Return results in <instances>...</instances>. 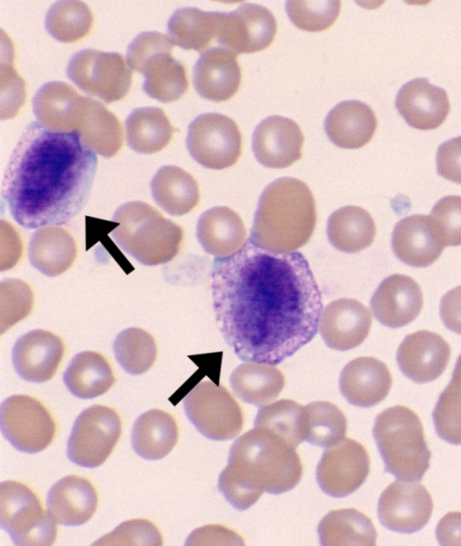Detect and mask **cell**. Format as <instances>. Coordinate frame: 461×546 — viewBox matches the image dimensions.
Here are the masks:
<instances>
[{
    "label": "cell",
    "mask_w": 461,
    "mask_h": 546,
    "mask_svg": "<svg viewBox=\"0 0 461 546\" xmlns=\"http://www.w3.org/2000/svg\"><path fill=\"white\" fill-rule=\"evenodd\" d=\"M150 189L157 204L173 216L190 212L200 201L196 180L176 166L159 168L151 180Z\"/></svg>",
    "instance_id": "1f68e13d"
},
{
    "label": "cell",
    "mask_w": 461,
    "mask_h": 546,
    "mask_svg": "<svg viewBox=\"0 0 461 546\" xmlns=\"http://www.w3.org/2000/svg\"><path fill=\"white\" fill-rule=\"evenodd\" d=\"M302 475L296 449L273 433L254 427L232 443L229 463L219 478L236 495L256 503L264 491L293 489Z\"/></svg>",
    "instance_id": "3957f363"
},
{
    "label": "cell",
    "mask_w": 461,
    "mask_h": 546,
    "mask_svg": "<svg viewBox=\"0 0 461 546\" xmlns=\"http://www.w3.org/2000/svg\"><path fill=\"white\" fill-rule=\"evenodd\" d=\"M77 255L75 238L59 226L40 228L32 234L28 246L31 264L50 277L68 270L73 265Z\"/></svg>",
    "instance_id": "f546056e"
},
{
    "label": "cell",
    "mask_w": 461,
    "mask_h": 546,
    "mask_svg": "<svg viewBox=\"0 0 461 546\" xmlns=\"http://www.w3.org/2000/svg\"><path fill=\"white\" fill-rule=\"evenodd\" d=\"M318 534L325 546H374L377 537L372 521L355 508L330 511L320 522Z\"/></svg>",
    "instance_id": "d590c367"
},
{
    "label": "cell",
    "mask_w": 461,
    "mask_h": 546,
    "mask_svg": "<svg viewBox=\"0 0 461 546\" xmlns=\"http://www.w3.org/2000/svg\"><path fill=\"white\" fill-rule=\"evenodd\" d=\"M98 496L91 481L82 476L68 475L60 479L49 490L47 510L59 524L77 526L95 515Z\"/></svg>",
    "instance_id": "484cf974"
},
{
    "label": "cell",
    "mask_w": 461,
    "mask_h": 546,
    "mask_svg": "<svg viewBox=\"0 0 461 546\" xmlns=\"http://www.w3.org/2000/svg\"><path fill=\"white\" fill-rule=\"evenodd\" d=\"M254 427L264 428L294 448L305 438V407L292 399H280L261 407Z\"/></svg>",
    "instance_id": "ab89813d"
},
{
    "label": "cell",
    "mask_w": 461,
    "mask_h": 546,
    "mask_svg": "<svg viewBox=\"0 0 461 546\" xmlns=\"http://www.w3.org/2000/svg\"><path fill=\"white\" fill-rule=\"evenodd\" d=\"M273 13L265 6L245 3L230 13H223L217 42L234 53L248 54L268 48L276 33Z\"/></svg>",
    "instance_id": "2e32d148"
},
{
    "label": "cell",
    "mask_w": 461,
    "mask_h": 546,
    "mask_svg": "<svg viewBox=\"0 0 461 546\" xmlns=\"http://www.w3.org/2000/svg\"><path fill=\"white\" fill-rule=\"evenodd\" d=\"M316 206L309 186L297 178L282 177L261 193L250 239L276 254L294 252L312 237L316 225Z\"/></svg>",
    "instance_id": "277c9868"
},
{
    "label": "cell",
    "mask_w": 461,
    "mask_h": 546,
    "mask_svg": "<svg viewBox=\"0 0 461 546\" xmlns=\"http://www.w3.org/2000/svg\"><path fill=\"white\" fill-rule=\"evenodd\" d=\"M330 243L344 253H357L368 247L375 236V224L365 209L348 205L335 210L327 223Z\"/></svg>",
    "instance_id": "8d00e7d4"
},
{
    "label": "cell",
    "mask_w": 461,
    "mask_h": 546,
    "mask_svg": "<svg viewBox=\"0 0 461 546\" xmlns=\"http://www.w3.org/2000/svg\"><path fill=\"white\" fill-rule=\"evenodd\" d=\"M64 354L65 345L60 336L48 330H32L14 345L13 365L23 380L41 383L54 377Z\"/></svg>",
    "instance_id": "ac0fdd59"
},
{
    "label": "cell",
    "mask_w": 461,
    "mask_h": 546,
    "mask_svg": "<svg viewBox=\"0 0 461 546\" xmlns=\"http://www.w3.org/2000/svg\"><path fill=\"white\" fill-rule=\"evenodd\" d=\"M437 170L447 180L461 183V136L448 139L438 147Z\"/></svg>",
    "instance_id": "f907efd6"
},
{
    "label": "cell",
    "mask_w": 461,
    "mask_h": 546,
    "mask_svg": "<svg viewBox=\"0 0 461 546\" xmlns=\"http://www.w3.org/2000/svg\"><path fill=\"white\" fill-rule=\"evenodd\" d=\"M303 141V133L294 121L273 115L256 127L252 150L262 166L285 168L302 157Z\"/></svg>",
    "instance_id": "d6986e66"
},
{
    "label": "cell",
    "mask_w": 461,
    "mask_h": 546,
    "mask_svg": "<svg viewBox=\"0 0 461 546\" xmlns=\"http://www.w3.org/2000/svg\"><path fill=\"white\" fill-rule=\"evenodd\" d=\"M450 358V345L437 333L420 330L408 335L397 351V363L403 374L417 383L438 378Z\"/></svg>",
    "instance_id": "44dd1931"
},
{
    "label": "cell",
    "mask_w": 461,
    "mask_h": 546,
    "mask_svg": "<svg viewBox=\"0 0 461 546\" xmlns=\"http://www.w3.org/2000/svg\"><path fill=\"white\" fill-rule=\"evenodd\" d=\"M0 524L16 545H52L58 536L57 523L44 510L39 496L16 480L0 484Z\"/></svg>",
    "instance_id": "ba28073f"
},
{
    "label": "cell",
    "mask_w": 461,
    "mask_h": 546,
    "mask_svg": "<svg viewBox=\"0 0 461 546\" xmlns=\"http://www.w3.org/2000/svg\"><path fill=\"white\" fill-rule=\"evenodd\" d=\"M304 407L305 441L327 448L344 438L347 419L336 405L328 401H315Z\"/></svg>",
    "instance_id": "7bdbcfd3"
},
{
    "label": "cell",
    "mask_w": 461,
    "mask_h": 546,
    "mask_svg": "<svg viewBox=\"0 0 461 546\" xmlns=\"http://www.w3.org/2000/svg\"><path fill=\"white\" fill-rule=\"evenodd\" d=\"M377 127L374 111L360 101H344L328 113L324 128L329 139L338 147L355 149L366 145Z\"/></svg>",
    "instance_id": "f1b7e54d"
},
{
    "label": "cell",
    "mask_w": 461,
    "mask_h": 546,
    "mask_svg": "<svg viewBox=\"0 0 461 546\" xmlns=\"http://www.w3.org/2000/svg\"><path fill=\"white\" fill-rule=\"evenodd\" d=\"M433 501L419 482L402 479L391 483L381 494L377 515L387 529L403 533H415L429 522Z\"/></svg>",
    "instance_id": "9a60e30c"
},
{
    "label": "cell",
    "mask_w": 461,
    "mask_h": 546,
    "mask_svg": "<svg viewBox=\"0 0 461 546\" xmlns=\"http://www.w3.org/2000/svg\"><path fill=\"white\" fill-rule=\"evenodd\" d=\"M1 334L27 317L33 307L31 286L20 279H5L0 284Z\"/></svg>",
    "instance_id": "bcb514c9"
},
{
    "label": "cell",
    "mask_w": 461,
    "mask_h": 546,
    "mask_svg": "<svg viewBox=\"0 0 461 546\" xmlns=\"http://www.w3.org/2000/svg\"><path fill=\"white\" fill-rule=\"evenodd\" d=\"M118 226L111 236L126 253L145 265L171 261L178 253L183 228L143 201L120 206L113 216Z\"/></svg>",
    "instance_id": "5b68a950"
},
{
    "label": "cell",
    "mask_w": 461,
    "mask_h": 546,
    "mask_svg": "<svg viewBox=\"0 0 461 546\" xmlns=\"http://www.w3.org/2000/svg\"><path fill=\"white\" fill-rule=\"evenodd\" d=\"M242 540L239 535H237L234 532L226 529L222 526H206L203 528H199L193 532V533L188 537L186 544L193 545L196 544L198 541L203 540Z\"/></svg>",
    "instance_id": "db71d44e"
},
{
    "label": "cell",
    "mask_w": 461,
    "mask_h": 546,
    "mask_svg": "<svg viewBox=\"0 0 461 546\" xmlns=\"http://www.w3.org/2000/svg\"><path fill=\"white\" fill-rule=\"evenodd\" d=\"M230 382L240 399L262 407L279 396L285 386V376L273 364L246 362L232 371Z\"/></svg>",
    "instance_id": "d6a6232c"
},
{
    "label": "cell",
    "mask_w": 461,
    "mask_h": 546,
    "mask_svg": "<svg viewBox=\"0 0 461 546\" xmlns=\"http://www.w3.org/2000/svg\"><path fill=\"white\" fill-rule=\"evenodd\" d=\"M178 439V426L168 412L151 409L141 414L133 425L131 445L138 455L159 460L167 455Z\"/></svg>",
    "instance_id": "4dcf8cb0"
},
{
    "label": "cell",
    "mask_w": 461,
    "mask_h": 546,
    "mask_svg": "<svg viewBox=\"0 0 461 546\" xmlns=\"http://www.w3.org/2000/svg\"><path fill=\"white\" fill-rule=\"evenodd\" d=\"M392 382V375L383 362L375 357L362 356L343 368L339 389L351 405L369 407L386 398Z\"/></svg>",
    "instance_id": "d4e9b609"
},
{
    "label": "cell",
    "mask_w": 461,
    "mask_h": 546,
    "mask_svg": "<svg viewBox=\"0 0 461 546\" xmlns=\"http://www.w3.org/2000/svg\"><path fill=\"white\" fill-rule=\"evenodd\" d=\"M222 12H205L195 7L177 9L167 23L169 38L185 49L206 50L217 39Z\"/></svg>",
    "instance_id": "e575fe53"
},
{
    "label": "cell",
    "mask_w": 461,
    "mask_h": 546,
    "mask_svg": "<svg viewBox=\"0 0 461 546\" xmlns=\"http://www.w3.org/2000/svg\"><path fill=\"white\" fill-rule=\"evenodd\" d=\"M129 147L141 154H154L171 141L176 129L164 111L158 107L133 110L125 121Z\"/></svg>",
    "instance_id": "74e56055"
},
{
    "label": "cell",
    "mask_w": 461,
    "mask_h": 546,
    "mask_svg": "<svg viewBox=\"0 0 461 546\" xmlns=\"http://www.w3.org/2000/svg\"><path fill=\"white\" fill-rule=\"evenodd\" d=\"M395 106L412 128L433 130L447 119L450 104L447 92L431 85L427 78H415L399 90Z\"/></svg>",
    "instance_id": "603a6c76"
},
{
    "label": "cell",
    "mask_w": 461,
    "mask_h": 546,
    "mask_svg": "<svg viewBox=\"0 0 461 546\" xmlns=\"http://www.w3.org/2000/svg\"><path fill=\"white\" fill-rule=\"evenodd\" d=\"M196 236L203 250L218 258L239 252L247 242V230L240 216L229 207L218 206L199 218Z\"/></svg>",
    "instance_id": "83f0119b"
},
{
    "label": "cell",
    "mask_w": 461,
    "mask_h": 546,
    "mask_svg": "<svg viewBox=\"0 0 461 546\" xmlns=\"http://www.w3.org/2000/svg\"><path fill=\"white\" fill-rule=\"evenodd\" d=\"M163 544V537L156 524L148 519H131L98 539L94 545H152Z\"/></svg>",
    "instance_id": "7dc6e473"
},
{
    "label": "cell",
    "mask_w": 461,
    "mask_h": 546,
    "mask_svg": "<svg viewBox=\"0 0 461 546\" xmlns=\"http://www.w3.org/2000/svg\"><path fill=\"white\" fill-rule=\"evenodd\" d=\"M429 217L445 246L461 245V196L443 197Z\"/></svg>",
    "instance_id": "c3c4849f"
},
{
    "label": "cell",
    "mask_w": 461,
    "mask_h": 546,
    "mask_svg": "<svg viewBox=\"0 0 461 546\" xmlns=\"http://www.w3.org/2000/svg\"><path fill=\"white\" fill-rule=\"evenodd\" d=\"M7 44V58L1 60V119H11L17 115L25 103V83L13 66V50Z\"/></svg>",
    "instance_id": "681fc988"
},
{
    "label": "cell",
    "mask_w": 461,
    "mask_h": 546,
    "mask_svg": "<svg viewBox=\"0 0 461 546\" xmlns=\"http://www.w3.org/2000/svg\"><path fill=\"white\" fill-rule=\"evenodd\" d=\"M1 430L17 450L36 453L46 449L56 435V422L39 399L29 395H13L0 409Z\"/></svg>",
    "instance_id": "7c38bea8"
},
{
    "label": "cell",
    "mask_w": 461,
    "mask_h": 546,
    "mask_svg": "<svg viewBox=\"0 0 461 546\" xmlns=\"http://www.w3.org/2000/svg\"><path fill=\"white\" fill-rule=\"evenodd\" d=\"M212 291L222 336L242 361L278 364L317 334L321 293L300 252L273 253L249 238L214 260Z\"/></svg>",
    "instance_id": "6da1fadb"
},
{
    "label": "cell",
    "mask_w": 461,
    "mask_h": 546,
    "mask_svg": "<svg viewBox=\"0 0 461 546\" xmlns=\"http://www.w3.org/2000/svg\"><path fill=\"white\" fill-rule=\"evenodd\" d=\"M186 147L199 164L221 170L238 161L242 137L232 119L221 113L208 112L199 115L189 124Z\"/></svg>",
    "instance_id": "4fadbf2b"
},
{
    "label": "cell",
    "mask_w": 461,
    "mask_h": 546,
    "mask_svg": "<svg viewBox=\"0 0 461 546\" xmlns=\"http://www.w3.org/2000/svg\"><path fill=\"white\" fill-rule=\"evenodd\" d=\"M96 168L95 153L77 133L32 122L10 156L2 198L23 228L66 224L86 203Z\"/></svg>",
    "instance_id": "7a4b0ae2"
},
{
    "label": "cell",
    "mask_w": 461,
    "mask_h": 546,
    "mask_svg": "<svg viewBox=\"0 0 461 546\" xmlns=\"http://www.w3.org/2000/svg\"><path fill=\"white\" fill-rule=\"evenodd\" d=\"M89 98L65 82L43 85L34 94L33 112L39 123L57 132H77L86 117Z\"/></svg>",
    "instance_id": "e0dca14e"
},
{
    "label": "cell",
    "mask_w": 461,
    "mask_h": 546,
    "mask_svg": "<svg viewBox=\"0 0 461 546\" xmlns=\"http://www.w3.org/2000/svg\"><path fill=\"white\" fill-rule=\"evenodd\" d=\"M185 414L204 436L217 441L237 436L244 424L243 411L222 385L203 380L194 386L184 398Z\"/></svg>",
    "instance_id": "9c48e42d"
},
{
    "label": "cell",
    "mask_w": 461,
    "mask_h": 546,
    "mask_svg": "<svg viewBox=\"0 0 461 546\" xmlns=\"http://www.w3.org/2000/svg\"><path fill=\"white\" fill-rule=\"evenodd\" d=\"M371 309L375 318L389 327H400L413 321L423 306L420 285L410 276L386 277L374 293Z\"/></svg>",
    "instance_id": "7402d4cb"
},
{
    "label": "cell",
    "mask_w": 461,
    "mask_h": 546,
    "mask_svg": "<svg viewBox=\"0 0 461 546\" xmlns=\"http://www.w3.org/2000/svg\"><path fill=\"white\" fill-rule=\"evenodd\" d=\"M93 22V13L84 2L59 1L49 9L45 26L54 39L71 43L87 36Z\"/></svg>",
    "instance_id": "60d3db41"
},
{
    "label": "cell",
    "mask_w": 461,
    "mask_h": 546,
    "mask_svg": "<svg viewBox=\"0 0 461 546\" xmlns=\"http://www.w3.org/2000/svg\"><path fill=\"white\" fill-rule=\"evenodd\" d=\"M340 1H287L285 10L289 19L299 29L318 32L329 29L340 12Z\"/></svg>",
    "instance_id": "f6af8a7d"
},
{
    "label": "cell",
    "mask_w": 461,
    "mask_h": 546,
    "mask_svg": "<svg viewBox=\"0 0 461 546\" xmlns=\"http://www.w3.org/2000/svg\"><path fill=\"white\" fill-rule=\"evenodd\" d=\"M237 57L236 53L222 47L203 51L194 67L196 92L214 102H224L234 96L241 82Z\"/></svg>",
    "instance_id": "cb8c5ba5"
},
{
    "label": "cell",
    "mask_w": 461,
    "mask_h": 546,
    "mask_svg": "<svg viewBox=\"0 0 461 546\" xmlns=\"http://www.w3.org/2000/svg\"><path fill=\"white\" fill-rule=\"evenodd\" d=\"M392 247L395 255L404 264L426 267L440 256L445 246L429 216L411 215L395 225Z\"/></svg>",
    "instance_id": "4316f807"
},
{
    "label": "cell",
    "mask_w": 461,
    "mask_h": 546,
    "mask_svg": "<svg viewBox=\"0 0 461 546\" xmlns=\"http://www.w3.org/2000/svg\"><path fill=\"white\" fill-rule=\"evenodd\" d=\"M436 537L441 545L461 546V512L445 515L437 525Z\"/></svg>",
    "instance_id": "f5cc1de1"
},
{
    "label": "cell",
    "mask_w": 461,
    "mask_h": 546,
    "mask_svg": "<svg viewBox=\"0 0 461 546\" xmlns=\"http://www.w3.org/2000/svg\"><path fill=\"white\" fill-rule=\"evenodd\" d=\"M372 325L370 310L356 299L331 301L321 311L319 329L326 345L347 351L361 345Z\"/></svg>",
    "instance_id": "ffe728a7"
},
{
    "label": "cell",
    "mask_w": 461,
    "mask_h": 546,
    "mask_svg": "<svg viewBox=\"0 0 461 546\" xmlns=\"http://www.w3.org/2000/svg\"><path fill=\"white\" fill-rule=\"evenodd\" d=\"M67 75L85 93L113 103L126 96L133 73L118 53L83 49L70 58Z\"/></svg>",
    "instance_id": "30bf717a"
},
{
    "label": "cell",
    "mask_w": 461,
    "mask_h": 546,
    "mask_svg": "<svg viewBox=\"0 0 461 546\" xmlns=\"http://www.w3.org/2000/svg\"><path fill=\"white\" fill-rule=\"evenodd\" d=\"M121 434L122 420L115 409L91 406L74 423L68 441V456L77 465L98 467L110 456Z\"/></svg>",
    "instance_id": "8fae6325"
},
{
    "label": "cell",
    "mask_w": 461,
    "mask_h": 546,
    "mask_svg": "<svg viewBox=\"0 0 461 546\" xmlns=\"http://www.w3.org/2000/svg\"><path fill=\"white\" fill-rule=\"evenodd\" d=\"M68 389L79 398H93L108 391L115 382L107 359L94 351L76 354L63 374Z\"/></svg>",
    "instance_id": "836d02e7"
},
{
    "label": "cell",
    "mask_w": 461,
    "mask_h": 546,
    "mask_svg": "<svg viewBox=\"0 0 461 546\" xmlns=\"http://www.w3.org/2000/svg\"><path fill=\"white\" fill-rule=\"evenodd\" d=\"M113 351L122 369L133 375L148 371L158 355L154 337L140 327L122 330L113 342Z\"/></svg>",
    "instance_id": "b9f144b4"
},
{
    "label": "cell",
    "mask_w": 461,
    "mask_h": 546,
    "mask_svg": "<svg viewBox=\"0 0 461 546\" xmlns=\"http://www.w3.org/2000/svg\"><path fill=\"white\" fill-rule=\"evenodd\" d=\"M440 318L451 331L461 335V286L448 291L439 307Z\"/></svg>",
    "instance_id": "816d5d0a"
},
{
    "label": "cell",
    "mask_w": 461,
    "mask_h": 546,
    "mask_svg": "<svg viewBox=\"0 0 461 546\" xmlns=\"http://www.w3.org/2000/svg\"><path fill=\"white\" fill-rule=\"evenodd\" d=\"M369 470L370 458L364 445L344 437L324 451L316 468V479L327 495L344 497L365 482Z\"/></svg>",
    "instance_id": "5bb4252c"
},
{
    "label": "cell",
    "mask_w": 461,
    "mask_h": 546,
    "mask_svg": "<svg viewBox=\"0 0 461 546\" xmlns=\"http://www.w3.org/2000/svg\"><path fill=\"white\" fill-rule=\"evenodd\" d=\"M174 43L158 31L140 33L129 45V67L145 76L143 91L162 103L181 98L188 89L184 65L172 56Z\"/></svg>",
    "instance_id": "52a82bcc"
},
{
    "label": "cell",
    "mask_w": 461,
    "mask_h": 546,
    "mask_svg": "<svg viewBox=\"0 0 461 546\" xmlns=\"http://www.w3.org/2000/svg\"><path fill=\"white\" fill-rule=\"evenodd\" d=\"M77 133L87 148L105 157L115 156L123 144L119 119L102 103L92 98H89L86 117Z\"/></svg>",
    "instance_id": "f35d334b"
},
{
    "label": "cell",
    "mask_w": 461,
    "mask_h": 546,
    "mask_svg": "<svg viewBox=\"0 0 461 546\" xmlns=\"http://www.w3.org/2000/svg\"><path fill=\"white\" fill-rule=\"evenodd\" d=\"M432 416L438 435L447 443L461 444V354Z\"/></svg>",
    "instance_id": "ee69618b"
},
{
    "label": "cell",
    "mask_w": 461,
    "mask_h": 546,
    "mask_svg": "<svg viewBox=\"0 0 461 546\" xmlns=\"http://www.w3.org/2000/svg\"><path fill=\"white\" fill-rule=\"evenodd\" d=\"M373 435L387 472L401 479H422L431 454L415 412L404 406L386 408L376 416Z\"/></svg>",
    "instance_id": "8992f818"
}]
</instances>
